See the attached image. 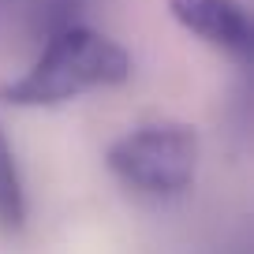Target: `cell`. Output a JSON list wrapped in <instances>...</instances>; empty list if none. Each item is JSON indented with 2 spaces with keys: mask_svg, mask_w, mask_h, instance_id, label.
Returning <instances> with one entry per match:
<instances>
[{
  "mask_svg": "<svg viewBox=\"0 0 254 254\" xmlns=\"http://www.w3.org/2000/svg\"><path fill=\"white\" fill-rule=\"evenodd\" d=\"M131 75V53L109 34L90 26H64L45 41L41 56L0 90V97L19 109H53L75 101L86 90L120 86Z\"/></svg>",
  "mask_w": 254,
  "mask_h": 254,
  "instance_id": "cell-1",
  "label": "cell"
},
{
  "mask_svg": "<svg viewBox=\"0 0 254 254\" xmlns=\"http://www.w3.org/2000/svg\"><path fill=\"white\" fill-rule=\"evenodd\" d=\"M172 19L198 41L224 53L247 56L251 53V19L239 0H168Z\"/></svg>",
  "mask_w": 254,
  "mask_h": 254,
  "instance_id": "cell-3",
  "label": "cell"
},
{
  "mask_svg": "<svg viewBox=\"0 0 254 254\" xmlns=\"http://www.w3.org/2000/svg\"><path fill=\"white\" fill-rule=\"evenodd\" d=\"M105 165L116 180L142 194H180L190 187L198 168V131L176 120L135 127L109 146Z\"/></svg>",
  "mask_w": 254,
  "mask_h": 254,
  "instance_id": "cell-2",
  "label": "cell"
},
{
  "mask_svg": "<svg viewBox=\"0 0 254 254\" xmlns=\"http://www.w3.org/2000/svg\"><path fill=\"white\" fill-rule=\"evenodd\" d=\"M26 217V202H23V180H19L11 146L0 131V224L4 228H19Z\"/></svg>",
  "mask_w": 254,
  "mask_h": 254,
  "instance_id": "cell-4",
  "label": "cell"
},
{
  "mask_svg": "<svg viewBox=\"0 0 254 254\" xmlns=\"http://www.w3.org/2000/svg\"><path fill=\"white\" fill-rule=\"evenodd\" d=\"M79 4H82V0H38L34 23H38V30L45 34V38H53V34L64 30V26H75Z\"/></svg>",
  "mask_w": 254,
  "mask_h": 254,
  "instance_id": "cell-5",
  "label": "cell"
}]
</instances>
